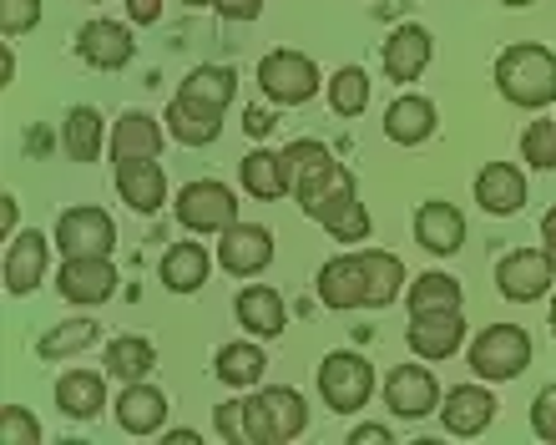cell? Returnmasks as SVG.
<instances>
[{
	"label": "cell",
	"mask_w": 556,
	"mask_h": 445,
	"mask_svg": "<svg viewBox=\"0 0 556 445\" xmlns=\"http://www.w3.org/2000/svg\"><path fill=\"white\" fill-rule=\"evenodd\" d=\"M542 243H546V258H552V268H556V203L542 213Z\"/></svg>",
	"instance_id": "48"
},
{
	"label": "cell",
	"mask_w": 556,
	"mask_h": 445,
	"mask_svg": "<svg viewBox=\"0 0 556 445\" xmlns=\"http://www.w3.org/2000/svg\"><path fill=\"white\" fill-rule=\"evenodd\" d=\"M218 243V264L233 274V279H258L268 264H274V233L264 223H233L223 228Z\"/></svg>",
	"instance_id": "10"
},
{
	"label": "cell",
	"mask_w": 556,
	"mask_h": 445,
	"mask_svg": "<svg viewBox=\"0 0 556 445\" xmlns=\"http://www.w3.org/2000/svg\"><path fill=\"white\" fill-rule=\"evenodd\" d=\"M177 97L207 106V112H228V102L238 97V76L233 66H192L188 81L177 87Z\"/></svg>",
	"instance_id": "32"
},
{
	"label": "cell",
	"mask_w": 556,
	"mask_h": 445,
	"mask_svg": "<svg viewBox=\"0 0 556 445\" xmlns=\"http://www.w3.org/2000/svg\"><path fill=\"white\" fill-rule=\"evenodd\" d=\"M440 400L445 395H440L435 374L425 370V365H395V370L384 374V405H390L395 420H425Z\"/></svg>",
	"instance_id": "11"
},
{
	"label": "cell",
	"mask_w": 556,
	"mask_h": 445,
	"mask_svg": "<svg viewBox=\"0 0 556 445\" xmlns=\"http://www.w3.org/2000/svg\"><path fill=\"white\" fill-rule=\"evenodd\" d=\"M359 268H365V298L369 309H390L395 294L405 289V264L384 249H359Z\"/></svg>",
	"instance_id": "31"
},
{
	"label": "cell",
	"mask_w": 556,
	"mask_h": 445,
	"mask_svg": "<svg viewBox=\"0 0 556 445\" xmlns=\"http://www.w3.org/2000/svg\"><path fill=\"white\" fill-rule=\"evenodd\" d=\"M167 445H198V431H167Z\"/></svg>",
	"instance_id": "51"
},
{
	"label": "cell",
	"mask_w": 556,
	"mask_h": 445,
	"mask_svg": "<svg viewBox=\"0 0 556 445\" xmlns=\"http://www.w3.org/2000/svg\"><path fill=\"white\" fill-rule=\"evenodd\" d=\"M324 228H329L334 243H365L369 238V208L359 203V198H350V203H339V208L324 218Z\"/></svg>",
	"instance_id": "39"
},
{
	"label": "cell",
	"mask_w": 556,
	"mask_h": 445,
	"mask_svg": "<svg viewBox=\"0 0 556 445\" xmlns=\"http://www.w3.org/2000/svg\"><path fill=\"white\" fill-rule=\"evenodd\" d=\"M496 91L521 112H542L556 102V51L536 41H516L496 56Z\"/></svg>",
	"instance_id": "2"
},
{
	"label": "cell",
	"mask_w": 556,
	"mask_h": 445,
	"mask_svg": "<svg viewBox=\"0 0 556 445\" xmlns=\"http://www.w3.org/2000/svg\"><path fill=\"white\" fill-rule=\"evenodd\" d=\"M223 21H258V11H264V0H218Z\"/></svg>",
	"instance_id": "44"
},
{
	"label": "cell",
	"mask_w": 556,
	"mask_h": 445,
	"mask_svg": "<svg viewBox=\"0 0 556 445\" xmlns=\"http://www.w3.org/2000/svg\"><path fill=\"white\" fill-rule=\"evenodd\" d=\"M213 274V258H207L203 243H173V249L162 253V268L157 279L162 289H173V294H198Z\"/></svg>",
	"instance_id": "26"
},
{
	"label": "cell",
	"mask_w": 556,
	"mask_h": 445,
	"mask_svg": "<svg viewBox=\"0 0 556 445\" xmlns=\"http://www.w3.org/2000/svg\"><path fill=\"white\" fill-rule=\"evenodd\" d=\"M238 325L249 329V334H258V340H278L283 325H289V309H283V298L268 283H249L238 294Z\"/></svg>",
	"instance_id": "27"
},
{
	"label": "cell",
	"mask_w": 556,
	"mask_h": 445,
	"mask_svg": "<svg viewBox=\"0 0 556 445\" xmlns=\"http://www.w3.org/2000/svg\"><path fill=\"white\" fill-rule=\"evenodd\" d=\"M527 365H531V334L521 325H485L470 340V370L485 385L516 380V374H527Z\"/></svg>",
	"instance_id": "4"
},
{
	"label": "cell",
	"mask_w": 556,
	"mask_h": 445,
	"mask_svg": "<svg viewBox=\"0 0 556 445\" xmlns=\"http://www.w3.org/2000/svg\"><path fill=\"white\" fill-rule=\"evenodd\" d=\"M405 309L410 314H460V283L451 279V274H420V279H410V289H405Z\"/></svg>",
	"instance_id": "34"
},
{
	"label": "cell",
	"mask_w": 556,
	"mask_h": 445,
	"mask_svg": "<svg viewBox=\"0 0 556 445\" xmlns=\"http://www.w3.org/2000/svg\"><path fill=\"white\" fill-rule=\"evenodd\" d=\"M56 283L66 304H106L117 294V268H112V258H66Z\"/></svg>",
	"instance_id": "16"
},
{
	"label": "cell",
	"mask_w": 556,
	"mask_h": 445,
	"mask_svg": "<svg viewBox=\"0 0 556 445\" xmlns=\"http://www.w3.org/2000/svg\"><path fill=\"white\" fill-rule=\"evenodd\" d=\"M258 87H264V97L274 106H304L319 91V66H314V56L283 46V51H268L258 61Z\"/></svg>",
	"instance_id": "6"
},
{
	"label": "cell",
	"mask_w": 556,
	"mask_h": 445,
	"mask_svg": "<svg viewBox=\"0 0 556 445\" xmlns=\"http://www.w3.org/2000/svg\"><path fill=\"white\" fill-rule=\"evenodd\" d=\"M117 193L132 213H157L167 203V173L157 157H127L117 163Z\"/></svg>",
	"instance_id": "21"
},
{
	"label": "cell",
	"mask_w": 556,
	"mask_h": 445,
	"mask_svg": "<svg viewBox=\"0 0 556 445\" xmlns=\"http://www.w3.org/2000/svg\"><path fill=\"white\" fill-rule=\"evenodd\" d=\"M188 11H203V5H218V0H182Z\"/></svg>",
	"instance_id": "53"
},
{
	"label": "cell",
	"mask_w": 556,
	"mask_h": 445,
	"mask_svg": "<svg viewBox=\"0 0 556 445\" xmlns=\"http://www.w3.org/2000/svg\"><path fill=\"white\" fill-rule=\"evenodd\" d=\"M157 152H162V122L147 117V112H122L117 127H112V163L157 157Z\"/></svg>",
	"instance_id": "30"
},
{
	"label": "cell",
	"mask_w": 556,
	"mask_h": 445,
	"mask_svg": "<svg viewBox=\"0 0 556 445\" xmlns=\"http://www.w3.org/2000/svg\"><path fill=\"white\" fill-rule=\"evenodd\" d=\"M0 81H5V87L15 81V56H11V46H0Z\"/></svg>",
	"instance_id": "50"
},
{
	"label": "cell",
	"mask_w": 556,
	"mask_h": 445,
	"mask_svg": "<svg viewBox=\"0 0 556 445\" xmlns=\"http://www.w3.org/2000/svg\"><path fill=\"white\" fill-rule=\"evenodd\" d=\"M521 157L531 167H542V173H556V122L542 117V122H527V132H521Z\"/></svg>",
	"instance_id": "38"
},
{
	"label": "cell",
	"mask_w": 556,
	"mask_h": 445,
	"mask_svg": "<svg viewBox=\"0 0 556 445\" xmlns=\"http://www.w3.org/2000/svg\"><path fill=\"white\" fill-rule=\"evenodd\" d=\"M329 106H334L339 117H359L369 106V76L365 66H339L329 76Z\"/></svg>",
	"instance_id": "37"
},
{
	"label": "cell",
	"mask_w": 556,
	"mask_h": 445,
	"mask_svg": "<svg viewBox=\"0 0 556 445\" xmlns=\"http://www.w3.org/2000/svg\"><path fill=\"white\" fill-rule=\"evenodd\" d=\"M415 359H451L460 344H466V319L460 314H410V329H405Z\"/></svg>",
	"instance_id": "19"
},
{
	"label": "cell",
	"mask_w": 556,
	"mask_h": 445,
	"mask_svg": "<svg viewBox=\"0 0 556 445\" xmlns=\"http://www.w3.org/2000/svg\"><path fill=\"white\" fill-rule=\"evenodd\" d=\"M350 445H395V435L384 431V425H354Z\"/></svg>",
	"instance_id": "45"
},
{
	"label": "cell",
	"mask_w": 556,
	"mask_h": 445,
	"mask_svg": "<svg viewBox=\"0 0 556 445\" xmlns=\"http://www.w3.org/2000/svg\"><path fill=\"white\" fill-rule=\"evenodd\" d=\"M152 365H157V349H152V340H142V334H117V340L106 344V374L122 380V385L147 380Z\"/></svg>",
	"instance_id": "33"
},
{
	"label": "cell",
	"mask_w": 556,
	"mask_h": 445,
	"mask_svg": "<svg viewBox=\"0 0 556 445\" xmlns=\"http://www.w3.org/2000/svg\"><path fill=\"white\" fill-rule=\"evenodd\" d=\"M213 425H218V435L228 445H238V441H249V420H243V400H228V405H218V416H213Z\"/></svg>",
	"instance_id": "43"
},
{
	"label": "cell",
	"mask_w": 556,
	"mask_h": 445,
	"mask_svg": "<svg viewBox=\"0 0 556 445\" xmlns=\"http://www.w3.org/2000/svg\"><path fill=\"white\" fill-rule=\"evenodd\" d=\"M102 142H106V122L97 106H72L66 122H61V148L72 163H97L102 157Z\"/></svg>",
	"instance_id": "29"
},
{
	"label": "cell",
	"mask_w": 556,
	"mask_h": 445,
	"mask_svg": "<svg viewBox=\"0 0 556 445\" xmlns=\"http://www.w3.org/2000/svg\"><path fill=\"white\" fill-rule=\"evenodd\" d=\"M430 56H435V41H430V30L415 26V21L390 30V41H384V51H380L390 81H420L425 66H430Z\"/></svg>",
	"instance_id": "17"
},
{
	"label": "cell",
	"mask_w": 556,
	"mask_h": 445,
	"mask_svg": "<svg viewBox=\"0 0 556 445\" xmlns=\"http://www.w3.org/2000/svg\"><path fill=\"white\" fill-rule=\"evenodd\" d=\"M127 15H132L137 26H152L162 15V0H127Z\"/></svg>",
	"instance_id": "46"
},
{
	"label": "cell",
	"mask_w": 556,
	"mask_h": 445,
	"mask_svg": "<svg viewBox=\"0 0 556 445\" xmlns=\"http://www.w3.org/2000/svg\"><path fill=\"white\" fill-rule=\"evenodd\" d=\"M314 289H319V304L334 314H350V309H369L365 298V268H359V253H339V258H329V264L319 268V279H314Z\"/></svg>",
	"instance_id": "13"
},
{
	"label": "cell",
	"mask_w": 556,
	"mask_h": 445,
	"mask_svg": "<svg viewBox=\"0 0 556 445\" xmlns=\"http://www.w3.org/2000/svg\"><path fill=\"white\" fill-rule=\"evenodd\" d=\"M162 122H167V132H173L182 148H207V142H218V132H223V112H207V106L182 102V97L167 102Z\"/></svg>",
	"instance_id": "28"
},
{
	"label": "cell",
	"mask_w": 556,
	"mask_h": 445,
	"mask_svg": "<svg viewBox=\"0 0 556 445\" xmlns=\"http://www.w3.org/2000/svg\"><path fill=\"white\" fill-rule=\"evenodd\" d=\"M552 283H556V268L546 258V249H516L496 264V289L511 304H536V298H546Z\"/></svg>",
	"instance_id": "9"
},
{
	"label": "cell",
	"mask_w": 556,
	"mask_h": 445,
	"mask_svg": "<svg viewBox=\"0 0 556 445\" xmlns=\"http://www.w3.org/2000/svg\"><path fill=\"white\" fill-rule=\"evenodd\" d=\"M76 56L87 61V66H97V72H122L137 56V41H132V30L117 26V21H91L76 36Z\"/></svg>",
	"instance_id": "15"
},
{
	"label": "cell",
	"mask_w": 556,
	"mask_h": 445,
	"mask_svg": "<svg viewBox=\"0 0 556 445\" xmlns=\"http://www.w3.org/2000/svg\"><path fill=\"white\" fill-rule=\"evenodd\" d=\"M243 127H249L253 137H268L274 132V117H268L264 106H249V112H243Z\"/></svg>",
	"instance_id": "47"
},
{
	"label": "cell",
	"mask_w": 556,
	"mask_h": 445,
	"mask_svg": "<svg viewBox=\"0 0 556 445\" xmlns=\"http://www.w3.org/2000/svg\"><path fill=\"white\" fill-rule=\"evenodd\" d=\"M167 395H162L157 385H147V380H132V385L122 390L117 400V425L127 435H162V425H167Z\"/></svg>",
	"instance_id": "23"
},
{
	"label": "cell",
	"mask_w": 556,
	"mask_h": 445,
	"mask_svg": "<svg viewBox=\"0 0 556 445\" xmlns=\"http://www.w3.org/2000/svg\"><path fill=\"white\" fill-rule=\"evenodd\" d=\"M264 365L268 355L258 344H223L218 355H213V374H218L228 390H249L264 380Z\"/></svg>",
	"instance_id": "35"
},
{
	"label": "cell",
	"mask_w": 556,
	"mask_h": 445,
	"mask_svg": "<svg viewBox=\"0 0 556 445\" xmlns=\"http://www.w3.org/2000/svg\"><path fill=\"white\" fill-rule=\"evenodd\" d=\"M501 5H511V11H527V5H536V0H501Z\"/></svg>",
	"instance_id": "52"
},
{
	"label": "cell",
	"mask_w": 556,
	"mask_h": 445,
	"mask_svg": "<svg viewBox=\"0 0 556 445\" xmlns=\"http://www.w3.org/2000/svg\"><path fill=\"white\" fill-rule=\"evenodd\" d=\"M375 395V365L359 349H334L319 365V400L334 416H359Z\"/></svg>",
	"instance_id": "5"
},
{
	"label": "cell",
	"mask_w": 556,
	"mask_h": 445,
	"mask_svg": "<svg viewBox=\"0 0 556 445\" xmlns=\"http://www.w3.org/2000/svg\"><path fill=\"white\" fill-rule=\"evenodd\" d=\"M117 223L106 208H66L56 218V249L66 258H112Z\"/></svg>",
	"instance_id": "8"
},
{
	"label": "cell",
	"mask_w": 556,
	"mask_h": 445,
	"mask_svg": "<svg viewBox=\"0 0 556 445\" xmlns=\"http://www.w3.org/2000/svg\"><path fill=\"white\" fill-rule=\"evenodd\" d=\"M0 441L5 445H36L41 441V420L30 416L26 405H5V410H0Z\"/></svg>",
	"instance_id": "40"
},
{
	"label": "cell",
	"mask_w": 556,
	"mask_h": 445,
	"mask_svg": "<svg viewBox=\"0 0 556 445\" xmlns=\"http://www.w3.org/2000/svg\"><path fill=\"white\" fill-rule=\"evenodd\" d=\"M476 203H481L491 218H511V213L527 208V178H521L511 163H485L481 173H476Z\"/></svg>",
	"instance_id": "22"
},
{
	"label": "cell",
	"mask_w": 556,
	"mask_h": 445,
	"mask_svg": "<svg viewBox=\"0 0 556 445\" xmlns=\"http://www.w3.org/2000/svg\"><path fill=\"white\" fill-rule=\"evenodd\" d=\"M41 26V0H0V36H26Z\"/></svg>",
	"instance_id": "41"
},
{
	"label": "cell",
	"mask_w": 556,
	"mask_h": 445,
	"mask_svg": "<svg viewBox=\"0 0 556 445\" xmlns=\"http://www.w3.org/2000/svg\"><path fill=\"white\" fill-rule=\"evenodd\" d=\"M243 420H249V445H289L308 431V405L289 385H264L243 400Z\"/></svg>",
	"instance_id": "3"
},
{
	"label": "cell",
	"mask_w": 556,
	"mask_h": 445,
	"mask_svg": "<svg viewBox=\"0 0 556 445\" xmlns=\"http://www.w3.org/2000/svg\"><path fill=\"white\" fill-rule=\"evenodd\" d=\"M46 253H51V238H41L36 228H26V233H15L5 243V289L15 298L36 294V283L46 279Z\"/></svg>",
	"instance_id": "20"
},
{
	"label": "cell",
	"mask_w": 556,
	"mask_h": 445,
	"mask_svg": "<svg viewBox=\"0 0 556 445\" xmlns=\"http://www.w3.org/2000/svg\"><path fill=\"white\" fill-rule=\"evenodd\" d=\"M106 405V374L97 370H66L56 380V410L66 420H97Z\"/></svg>",
	"instance_id": "24"
},
{
	"label": "cell",
	"mask_w": 556,
	"mask_h": 445,
	"mask_svg": "<svg viewBox=\"0 0 556 445\" xmlns=\"http://www.w3.org/2000/svg\"><path fill=\"white\" fill-rule=\"evenodd\" d=\"M552 334H556V298H552Z\"/></svg>",
	"instance_id": "54"
},
{
	"label": "cell",
	"mask_w": 556,
	"mask_h": 445,
	"mask_svg": "<svg viewBox=\"0 0 556 445\" xmlns=\"http://www.w3.org/2000/svg\"><path fill=\"white\" fill-rule=\"evenodd\" d=\"M238 182H243V193L258 198V203H278V198L289 193V163H283V152L253 148L249 157L238 163Z\"/></svg>",
	"instance_id": "25"
},
{
	"label": "cell",
	"mask_w": 556,
	"mask_h": 445,
	"mask_svg": "<svg viewBox=\"0 0 556 445\" xmlns=\"http://www.w3.org/2000/svg\"><path fill=\"white\" fill-rule=\"evenodd\" d=\"M435 122H440L435 102L420 97V91H405V97H395L390 112H384V137H390L395 148H420V142L435 137Z\"/></svg>",
	"instance_id": "18"
},
{
	"label": "cell",
	"mask_w": 556,
	"mask_h": 445,
	"mask_svg": "<svg viewBox=\"0 0 556 445\" xmlns=\"http://www.w3.org/2000/svg\"><path fill=\"white\" fill-rule=\"evenodd\" d=\"M531 431H536V441L556 445V385H546L536 400H531Z\"/></svg>",
	"instance_id": "42"
},
{
	"label": "cell",
	"mask_w": 556,
	"mask_h": 445,
	"mask_svg": "<svg viewBox=\"0 0 556 445\" xmlns=\"http://www.w3.org/2000/svg\"><path fill=\"white\" fill-rule=\"evenodd\" d=\"M415 243L425 253H435V258L460 253V243H466V213L455 208V203H445V198L420 203V213H415Z\"/></svg>",
	"instance_id": "14"
},
{
	"label": "cell",
	"mask_w": 556,
	"mask_h": 445,
	"mask_svg": "<svg viewBox=\"0 0 556 445\" xmlns=\"http://www.w3.org/2000/svg\"><path fill=\"white\" fill-rule=\"evenodd\" d=\"M283 163H289V193L299 198L304 218L324 223L329 213L339 208V203L359 198V188H354V173L344 163H334V152L324 148V142H314V137H299V142H289V148H283Z\"/></svg>",
	"instance_id": "1"
},
{
	"label": "cell",
	"mask_w": 556,
	"mask_h": 445,
	"mask_svg": "<svg viewBox=\"0 0 556 445\" xmlns=\"http://www.w3.org/2000/svg\"><path fill=\"white\" fill-rule=\"evenodd\" d=\"M491 420H496V395L485 385H455L440 405V425L445 435H460V441H476V435L491 431Z\"/></svg>",
	"instance_id": "12"
},
{
	"label": "cell",
	"mask_w": 556,
	"mask_h": 445,
	"mask_svg": "<svg viewBox=\"0 0 556 445\" xmlns=\"http://www.w3.org/2000/svg\"><path fill=\"white\" fill-rule=\"evenodd\" d=\"M87 344H97V319H72V325L46 329L41 340H36V355L41 359H72V355H81Z\"/></svg>",
	"instance_id": "36"
},
{
	"label": "cell",
	"mask_w": 556,
	"mask_h": 445,
	"mask_svg": "<svg viewBox=\"0 0 556 445\" xmlns=\"http://www.w3.org/2000/svg\"><path fill=\"white\" fill-rule=\"evenodd\" d=\"M177 223L188 228L192 238H203V233H223V228H233L238 223V198L228 182L218 178H198L188 182L182 193H177Z\"/></svg>",
	"instance_id": "7"
},
{
	"label": "cell",
	"mask_w": 556,
	"mask_h": 445,
	"mask_svg": "<svg viewBox=\"0 0 556 445\" xmlns=\"http://www.w3.org/2000/svg\"><path fill=\"white\" fill-rule=\"evenodd\" d=\"M15 213H21V208H15V198L5 193V198H0V238H15Z\"/></svg>",
	"instance_id": "49"
}]
</instances>
